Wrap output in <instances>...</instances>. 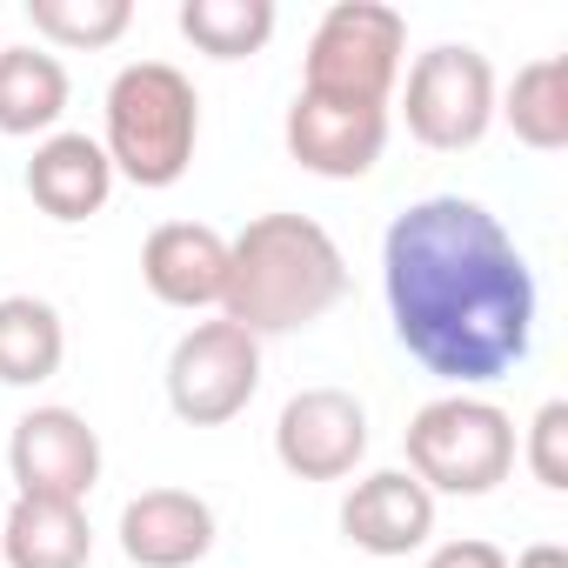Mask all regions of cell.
<instances>
[{
	"label": "cell",
	"instance_id": "1",
	"mask_svg": "<svg viewBox=\"0 0 568 568\" xmlns=\"http://www.w3.org/2000/svg\"><path fill=\"white\" fill-rule=\"evenodd\" d=\"M395 342L448 388H488L535 348V274L515 234L468 194H428L382 234Z\"/></svg>",
	"mask_w": 568,
	"mask_h": 568
},
{
	"label": "cell",
	"instance_id": "2",
	"mask_svg": "<svg viewBox=\"0 0 568 568\" xmlns=\"http://www.w3.org/2000/svg\"><path fill=\"white\" fill-rule=\"evenodd\" d=\"M342 295H348V254L308 214H254L227 241L221 315L234 328H247L254 342L315 328Z\"/></svg>",
	"mask_w": 568,
	"mask_h": 568
},
{
	"label": "cell",
	"instance_id": "3",
	"mask_svg": "<svg viewBox=\"0 0 568 568\" xmlns=\"http://www.w3.org/2000/svg\"><path fill=\"white\" fill-rule=\"evenodd\" d=\"M194 141H201V94L174 61H128L108 81L101 148L114 161V181L174 187L194 168Z\"/></svg>",
	"mask_w": 568,
	"mask_h": 568
},
{
	"label": "cell",
	"instance_id": "4",
	"mask_svg": "<svg viewBox=\"0 0 568 568\" xmlns=\"http://www.w3.org/2000/svg\"><path fill=\"white\" fill-rule=\"evenodd\" d=\"M408 475L428 495H495L515 468V422L488 395H435L408 415Z\"/></svg>",
	"mask_w": 568,
	"mask_h": 568
},
{
	"label": "cell",
	"instance_id": "5",
	"mask_svg": "<svg viewBox=\"0 0 568 568\" xmlns=\"http://www.w3.org/2000/svg\"><path fill=\"white\" fill-rule=\"evenodd\" d=\"M408 54V21L382 0H335L308 34V68L302 94L322 101H355V108H388Z\"/></svg>",
	"mask_w": 568,
	"mask_h": 568
},
{
	"label": "cell",
	"instance_id": "6",
	"mask_svg": "<svg viewBox=\"0 0 568 568\" xmlns=\"http://www.w3.org/2000/svg\"><path fill=\"white\" fill-rule=\"evenodd\" d=\"M495 68L481 48L468 41H442L428 54H415L408 88H402V121L422 148L435 154H468L481 148V134L495 128Z\"/></svg>",
	"mask_w": 568,
	"mask_h": 568
},
{
	"label": "cell",
	"instance_id": "7",
	"mask_svg": "<svg viewBox=\"0 0 568 568\" xmlns=\"http://www.w3.org/2000/svg\"><path fill=\"white\" fill-rule=\"evenodd\" d=\"M261 388V342L247 328H234L227 315L194 322L174 355H168V408L187 428H221L234 422Z\"/></svg>",
	"mask_w": 568,
	"mask_h": 568
},
{
	"label": "cell",
	"instance_id": "8",
	"mask_svg": "<svg viewBox=\"0 0 568 568\" xmlns=\"http://www.w3.org/2000/svg\"><path fill=\"white\" fill-rule=\"evenodd\" d=\"M368 455V408L348 388H302L281 402L274 462L295 481H348Z\"/></svg>",
	"mask_w": 568,
	"mask_h": 568
},
{
	"label": "cell",
	"instance_id": "9",
	"mask_svg": "<svg viewBox=\"0 0 568 568\" xmlns=\"http://www.w3.org/2000/svg\"><path fill=\"white\" fill-rule=\"evenodd\" d=\"M8 468H14V488L21 495H41V501H81L94 495L101 481V435L88 428L81 408H28L14 422V442H8Z\"/></svg>",
	"mask_w": 568,
	"mask_h": 568
},
{
	"label": "cell",
	"instance_id": "10",
	"mask_svg": "<svg viewBox=\"0 0 568 568\" xmlns=\"http://www.w3.org/2000/svg\"><path fill=\"white\" fill-rule=\"evenodd\" d=\"M288 161L322 174V181H362L382 148H388V108H355V101H322V94H295L288 121H281Z\"/></svg>",
	"mask_w": 568,
	"mask_h": 568
},
{
	"label": "cell",
	"instance_id": "11",
	"mask_svg": "<svg viewBox=\"0 0 568 568\" xmlns=\"http://www.w3.org/2000/svg\"><path fill=\"white\" fill-rule=\"evenodd\" d=\"M141 281L161 308H221L227 288V234L207 221H161L141 241Z\"/></svg>",
	"mask_w": 568,
	"mask_h": 568
},
{
	"label": "cell",
	"instance_id": "12",
	"mask_svg": "<svg viewBox=\"0 0 568 568\" xmlns=\"http://www.w3.org/2000/svg\"><path fill=\"white\" fill-rule=\"evenodd\" d=\"M342 535L362 555H382V561L415 555L435 535V495L408 468H375L342 495Z\"/></svg>",
	"mask_w": 568,
	"mask_h": 568
},
{
	"label": "cell",
	"instance_id": "13",
	"mask_svg": "<svg viewBox=\"0 0 568 568\" xmlns=\"http://www.w3.org/2000/svg\"><path fill=\"white\" fill-rule=\"evenodd\" d=\"M214 548V508L194 488H141L121 508V555L134 568H194Z\"/></svg>",
	"mask_w": 568,
	"mask_h": 568
},
{
	"label": "cell",
	"instance_id": "14",
	"mask_svg": "<svg viewBox=\"0 0 568 568\" xmlns=\"http://www.w3.org/2000/svg\"><path fill=\"white\" fill-rule=\"evenodd\" d=\"M28 194H34V207H41L48 221L81 227V221H94V214L108 207V194H114V161H108V148H101L94 134L54 128V134L34 148V161H28Z\"/></svg>",
	"mask_w": 568,
	"mask_h": 568
},
{
	"label": "cell",
	"instance_id": "15",
	"mask_svg": "<svg viewBox=\"0 0 568 568\" xmlns=\"http://www.w3.org/2000/svg\"><path fill=\"white\" fill-rule=\"evenodd\" d=\"M0 555H8V568H88L94 555L88 508L14 495V508H0Z\"/></svg>",
	"mask_w": 568,
	"mask_h": 568
},
{
	"label": "cell",
	"instance_id": "16",
	"mask_svg": "<svg viewBox=\"0 0 568 568\" xmlns=\"http://www.w3.org/2000/svg\"><path fill=\"white\" fill-rule=\"evenodd\" d=\"M68 68L61 54L48 48H0V134H14V141H48L68 114Z\"/></svg>",
	"mask_w": 568,
	"mask_h": 568
},
{
	"label": "cell",
	"instance_id": "17",
	"mask_svg": "<svg viewBox=\"0 0 568 568\" xmlns=\"http://www.w3.org/2000/svg\"><path fill=\"white\" fill-rule=\"evenodd\" d=\"M68 362V322L41 295H0V382L41 388Z\"/></svg>",
	"mask_w": 568,
	"mask_h": 568
},
{
	"label": "cell",
	"instance_id": "18",
	"mask_svg": "<svg viewBox=\"0 0 568 568\" xmlns=\"http://www.w3.org/2000/svg\"><path fill=\"white\" fill-rule=\"evenodd\" d=\"M495 114L515 128L521 148L561 154L568 148V61L561 54H541V61L515 68V81L495 94Z\"/></svg>",
	"mask_w": 568,
	"mask_h": 568
},
{
	"label": "cell",
	"instance_id": "19",
	"mask_svg": "<svg viewBox=\"0 0 568 568\" xmlns=\"http://www.w3.org/2000/svg\"><path fill=\"white\" fill-rule=\"evenodd\" d=\"M274 0H181L174 28L207 54V61H247L274 41Z\"/></svg>",
	"mask_w": 568,
	"mask_h": 568
},
{
	"label": "cell",
	"instance_id": "20",
	"mask_svg": "<svg viewBox=\"0 0 568 568\" xmlns=\"http://www.w3.org/2000/svg\"><path fill=\"white\" fill-rule=\"evenodd\" d=\"M28 21L54 48H114L134 28V0H28Z\"/></svg>",
	"mask_w": 568,
	"mask_h": 568
},
{
	"label": "cell",
	"instance_id": "21",
	"mask_svg": "<svg viewBox=\"0 0 568 568\" xmlns=\"http://www.w3.org/2000/svg\"><path fill=\"white\" fill-rule=\"evenodd\" d=\"M521 462H528V475H535L548 495L568 488V402H541V408H535Z\"/></svg>",
	"mask_w": 568,
	"mask_h": 568
},
{
	"label": "cell",
	"instance_id": "22",
	"mask_svg": "<svg viewBox=\"0 0 568 568\" xmlns=\"http://www.w3.org/2000/svg\"><path fill=\"white\" fill-rule=\"evenodd\" d=\"M422 568H508V555L481 535H455V541H435Z\"/></svg>",
	"mask_w": 568,
	"mask_h": 568
},
{
	"label": "cell",
	"instance_id": "23",
	"mask_svg": "<svg viewBox=\"0 0 568 568\" xmlns=\"http://www.w3.org/2000/svg\"><path fill=\"white\" fill-rule=\"evenodd\" d=\"M508 568H568V548H561V541H535V548H521Z\"/></svg>",
	"mask_w": 568,
	"mask_h": 568
}]
</instances>
